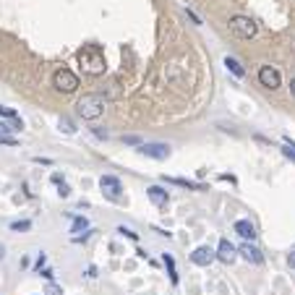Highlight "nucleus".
<instances>
[{
  "instance_id": "nucleus-1",
  "label": "nucleus",
  "mask_w": 295,
  "mask_h": 295,
  "mask_svg": "<svg viewBox=\"0 0 295 295\" xmlns=\"http://www.w3.org/2000/svg\"><path fill=\"white\" fill-rule=\"evenodd\" d=\"M79 66L84 73L89 76H102L105 73V52L97 47V44H84V47L79 50Z\"/></svg>"
},
{
  "instance_id": "nucleus-2",
  "label": "nucleus",
  "mask_w": 295,
  "mask_h": 295,
  "mask_svg": "<svg viewBox=\"0 0 295 295\" xmlns=\"http://www.w3.org/2000/svg\"><path fill=\"white\" fill-rule=\"evenodd\" d=\"M105 107H107L105 94H97V91H91V94H84V97L79 99L76 113L84 118V121H97V118H102Z\"/></svg>"
},
{
  "instance_id": "nucleus-3",
  "label": "nucleus",
  "mask_w": 295,
  "mask_h": 295,
  "mask_svg": "<svg viewBox=\"0 0 295 295\" xmlns=\"http://www.w3.org/2000/svg\"><path fill=\"white\" fill-rule=\"evenodd\" d=\"M52 86L60 91V94H73L79 89V76L71 68H58L52 73Z\"/></svg>"
},
{
  "instance_id": "nucleus-4",
  "label": "nucleus",
  "mask_w": 295,
  "mask_h": 295,
  "mask_svg": "<svg viewBox=\"0 0 295 295\" xmlns=\"http://www.w3.org/2000/svg\"><path fill=\"white\" fill-rule=\"evenodd\" d=\"M230 32L235 37H241V40H253L256 32H259V26H256V21L248 18V16H233L230 18Z\"/></svg>"
},
{
  "instance_id": "nucleus-5",
  "label": "nucleus",
  "mask_w": 295,
  "mask_h": 295,
  "mask_svg": "<svg viewBox=\"0 0 295 295\" xmlns=\"http://www.w3.org/2000/svg\"><path fill=\"white\" fill-rule=\"evenodd\" d=\"M259 84L264 86V89H280V84H282V76H280V71L277 68H272V66H261L259 68Z\"/></svg>"
},
{
  "instance_id": "nucleus-6",
  "label": "nucleus",
  "mask_w": 295,
  "mask_h": 295,
  "mask_svg": "<svg viewBox=\"0 0 295 295\" xmlns=\"http://www.w3.org/2000/svg\"><path fill=\"white\" fill-rule=\"evenodd\" d=\"M99 188H102V193L107 199H113V201L121 199V191H123L121 180H118L115 175H102V178H99Z\"/></svg>"
},
{
  "instance_id": "nucleus-7",
  "label": "nucleus",
  "mask_w": 295,
  "mask_h": 295,
  "mask_svg": "<svg viewBox=\"0 0 295 295\" xmlns=\"http://www.w3.org/2000/svg\"><path fill=\"white\" fill-rule=\"evenodd\" d=\"M139 152L144 157H152V160H168V157H170V146L152 141V144H139Z\"/></svg>"
},
{
  "instance_id": "nucleus-8",
  "label": "nucleus",
  "mask_w": 295,
  "mask_h": 295,
  "mask_svg": "<svg viewBox=\"0 0 295 295\" xmlns=\"http://www.w3.org/2000/svg\"><path fill=\"white\" fill-rule=\"evenodd\" d=\"M214 253H217V259L222 261V264H233V261L238 259V248L230 243L227 238H222V241H219V248H217Z\"/></svg>"
},
{
  "instance_id": "nucleus-9",
  "label": "nucleus",
  "mask_w": 295,
  "mask_h": 295,
  "mask_svg": "<svg viewBox=\"0 0 295 295\" xmlns=\"http://www.w3.org/2000/svg\"><path fill=\"white\" fill-rule=\"evenodd\" d=\"M214 259H217V253H214V251H211V248H209V246H199V248H196V251H193V253H191V261H193V264H196V266H209V264H211V261H214Z\"/></svg>"
},
{
  "instance_id": "nucleus-10",
  "label": "nucleus",
  "mask_w": 295,
  "mask_h": 295,
  "mask_svg": "<svg viewBox=\"0 0 295 295\" xmlns=\"http://www.w3.org/2000/svg\"><path fill=\"white\" fill-rule=\"evenodd\" d=\"M146 196H149V201L157 204V207H168V201H170L168 191L160 188V186H149V188H146Z\"/></svg>"
},
{
  "instance_id": "nucleus-11",
  "label": "nucleus",
  "mask_w": 295,
  "mask_h": 295,
  "mask_svg": "<svg viewBox=\"0 0 295 295\" xmlns=\"http://www.w3.org/2000/svg\"><path fill=\"white\" fill-rule=\"evenodd\" d=\"M238 253H241L248 264H261V261H264L261 251H259L256 246H251V243H243V246H241V251H238Z\"/></svg>"
},
{
  "instance_id": "nucleus-12",
  "label": "nucleus",
  "mask_w": 295,
  "mask_h": 295,
  "mask_svg": "<svg viewBox=\"0 0 295 295\" xmlns=\"http://www.w3.org/2000/svg\"><path fill=\"white\" fill-rule=\"evenodd\" d=\"M233 230H235L241 238H246V241H253V238H256V227H253L251 219H238Z\"/></svg>"
},
{
  "instance_id": "nucleus-13",
  "label": "nucleus",
  "mask_w": 295,
  "mask_h": 295,
  "mask_svg": "<svg viewBox=\"0 0 295 295\" xmlns=\"http://www.w3.org/2000/svg\"><path fill=\"white\" fill-rule=\"evenodd\" d=\"M162 261H165V266H168L170 282H172V285H178V272H175V261H172V256H170V253H165V256H162Z\"/></svg>"
},
{
  "instance_id": "nucleus-14",
  "label": "nucleus",
  "mask_w": 295,
  "mask_h": 295,
  "mask_svg": "<svg viewBox=\"0 0 295 295\" xmlns=\"http://www.w3.org/2000/svg\"><path fill=\"white\" fill-rule=\"evenodd\" d=\"M165 180L168 183H175V186H186V188H196V191H201L204 186H201V183H191V180H183V178H168V175H165Z\"/></svg>"
},
{
  "instance_id": "nucleus-15",
  "label": "nucleus",
  "mask_w": 295,
  "mask_h": 295,
  "mask_svg": "<svg viewBox=\"0 0 295 295\" xmlns=\"http://www.w3.org/2000/svg\"><path fill=\"white\" fill-rule=\"evenodd\" d=\"M225 66H227V71H233L238 79H241L243 73H246V71H243V66H241V63H238L235 58H225Z\"/></svg>"
},
{
  "instance_id": "nucleus-16",
  "label": "nucleus",
  "mask_w": 295,
  "mask_h": 295,
  "mask_svg": "<svg viewBox=\"0 0 295 295\" xmlns=\"http://www.w3.org/2000/svg\"><path fill=\"white\" fill-rule=\"evenodd\" d=\"M89 222H86V217H73V227H71V233H81V230H86Z\"/></svg>"
},
{
  "instance_id": "nucleus-17",
  "label": "nucleus",
  "mask_w": 295,
  "mask_h": 295,
  "mask_svg": "<svg viewBox=\"0 0 295 295\" xmlns=\"http://www.w3.org/2000/svg\"><path fill=\"white\" fill-rule=\"evenodd\" d=\"M29 227H32L29 219H21V222H11V230H13V233H26Z\"/></svg>"
},
{
  "instance_id": "nucleus-18",
  "label": "nucleus",
  "mask_w": 295,
  "mask_h": 295,
  "mask_svg": "<svg viewBox=\"0 0 295 295\" xmlns=\"http://www.w3.org/2000/svg\"><path fill=\"white\" fill-rule=\"evenodd\" d=\"M118 233H121L123 238H131V241H139V233H133V230H131V227H126V225L118 227Z\"/></svg>"
},
{
  "instance_id": "nucleus-19",
  "label": "nucleus",
  "mask_w": 295,
  "mask_h": 295,
  "mask_svg": "<svg viewBox=\"0 0 295 295\" xmlns=\"http://www.w3.org/2000/svg\"><path fill=\"white\" fill-rule=\"evenodd\" d=\"M44 295H63V288H60V285H55V282H50L47 288H44Z\"/></svg>"
},
{
  "instance_id": "nucleus-20",
  "label": "nucleus",
  "mask_w": 295,
  "mask_h": 295,
  "mask_svg": "<svg viewBox=\"0 0 295 295\" xmlns=\"http://www.w3.org/2000/svg\"><path fill=\"white\" fill-rule=\"evenodd\" d=\"M60 131H66V133H73V131H76V128H73V123L68 121V118H60Z\"/></svg>"
},
{
  "instance_id": "nucleus-21",
  "label": "nucleus",
  "mask_w": 295,
  "mask_h": 295,
  "mask_svg": "<svg viewBox=\"0 0 295 295\" xmlns=\"http://www.w3.org/2000/svg\"><path fill=\"white\" fill-rule=\"evenodd\" d=\"M58 193H60L63 199H68V196H71V186H68L66 180H60V183H58Z\"/></svg>"
},
{
  "instance_id": "nucleus-22",
  "label": "nucleus",
  "mask_w": 295,
  "mask_h": 295,
  "mask_svg": "<svg viewBox=\"0 0 295 295\" xmlns=\"http://www.w3.org/2000/svg\"><path fill=\"white\" fill-rule=\"evenodd\" d=\"M0 115H3V118H13V121L18 118L16 110H13V107H5V105H0Z\"/></svg>"
},
{
  "instance_id": "nucleus-23",
  "label": "nucleus",
  "mask_w": 295,
  "mask_h": 295,
  "mask_svg": "<svg viewBox=\"0 0 295 295\" xmlns=\"http://www.w3.org/2000/svg\"><path fill=\"white\" fill-rule=\"evenodd\" d=\"M0 144L3 146H18V141L13 139V136H5V133H0Z\"/></svg>"
},
{
  "instance_id": "nucleus-24",
  "label": "nucleus",
  "mask_w": 295,
  "mask_h": 295,
  "mask_svg": "<svg viewBox=\"0 0 295 295\" xmlns=\"http://www.w3.org/2000/svg\"><path fill=\"white\" fill-rule=\"evenodd\" d=\"M285 141H288V146L282 149V152H285V157H290V160H295V144H293L290 139H285Z\"/></svg>"
},
{
  "instance_id": "nucleus-25",
  "label": "nucleus",
  "mask_w": 295,
  "mask_h": 295,
  "mask_svg": "<svg viewBox=\"0 0 295 295\" xmlns=\"http://www.w3.org/2000/svg\"><path fill=\"white\" fill-rule=\"evenodd\" d=\"M44 261H47V256H40V259H37V264H34V272H42V266H44Z\"/></svg>"
},
{
  "instance_id": "nucleus-26",
  "label": "nucleus",
  "mask_w": 295,
  "mask_h": 295,
  "mask_svg": "<svg viewBox=\"0 0 295 295\" xmlns=\"http://www.w3.org/2000/svg\"><path fill=\"white\" fill-rule=\"evenodd\" d=\"M123 141H126V144H139V139H136V136H123Z\"/></svg>"
},
{
  "instance_id": "nucleus-27",
  "label": "nucleus",
  "mask_w": 295,
  "mask_h": 295,
  "mask_svg": "<svg viewBox=\"0 0 295 295\" xmlns=\"http://www.w3.org/2000/svg\"><path fill=\"white\" fill-rule=\"evenodd\" d=\"M42 277H44V280H52L55 274H52V269H42Z\"/></svg>"
},
{
  "instance_id": "nucleus-28",
  "label": "nucleus",
  "mask_w": 295,
  "mask_h": 295,
  "mask_svg": "<svg viewBox=\"0 0 295 295\" xmlns=\"http://www.w3.org/2000/svg\"><path fill=\"white\" fill-rule=\"evenodd\" d=\"M288 261H290V266H295V251H293V253L288 256Z\"/></svg>"
},
{
  "instance_id": "nucleus-29",
  "label": "nucleus",
  "mask_w": 295,
  "mask_h": 295,
  "mask_svg": "<svg viewBox=\"0 0 295 295\" xmlns=\"http://www.w3.org/2000/svg\"><path fill=\"white\" fill-rule=\"evenodd\" d=\"M290 91H293V97H295V79L290 81Z\"/></svg>"
},
{
  "instance_id": "nucleus-30",
  "label": "nucleus",
  "mask_w": 295,
  "mask_h": 295,
  "mask_svg": "<svg viewBox=\"0 0 295 295\" xmlns=\"http://www.w3.org/2000/svg\"><path fill=\"white\" fill-rule=\"evenodd\" d=\"M3 256H5V248H3V246H0V259H3Z\"/></svg>"
}]
</instances>
